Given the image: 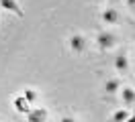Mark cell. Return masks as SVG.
<instances>
[{
  "label": "cell",
  "instance_id": "cell-1",
  "mask_svg": "<svg viewBox=\"0 0 135 122\" xmlns=\"http://www.w3.org/2000/svg\"><path fill=\"white\" fill-rule=\"evenodd\" d=\"M96 43H98V47H100L102 51L113 49V47H115V35H113V33L102 31V33H98V35H96Z\"/></svg>",
  "mask_w": 135,
  "mask_h": 122
},
{
  "label": "cell",
  "instance_id": "cell-2",
  "mask_svg": "<svg viewBox=\"0 0 135 122\" xmlns=\"http://www.w3.org/2000/svg\"><path fill=\"white\" fill-rule=\"evenodd\" d=\"M70 49L74 51V53H82L86 49V39H84V35H72L70 37Z\"/></svg>",
  "mask_w": 135,
  "mask_h": 122
},
{
  "label": "cell",
  "instance_id": "cell-3",
  "mask_svg": "<svg viewBox=\"0 0 135 122\" xmlns=\"http://www.w3.org/2000/svg\"><path fill=\"white\" fill-rule=\"evenodd\" d=\"M12 106H15V110H17L18 114H29L33 108H31V104L25 100V96H17L15 100H12Z\"/></svg>",
  "mask_w": 135,
  "mask_h": 122
},
{
  "label": "cell",
  "instance_id": "cell-4",
  "mask_svg": "<svg viewBox=\"0 0 135 122\" xmlns=\"http://www.w3.org/2000/svg\"><path fill=\"white\" fill-rule=\"evenodd\" d=\"M47 120V110L43 108H33L27 114V122H45Z\"/></svg>",
  "mask_w": 135,
  "mask_h": 122
},
{
  "label": "cell",
  "instance_id": "cell-5",
  "mask_svg": "<svg viewBox=\"0 0 135 122\" xmlns=\"http://www.w3.org/2000/svg\"><path fill=\"white\" fill-rule=\"evenodd\" d=\"M0 6L4 8V10H10L12 14L23 16V10H21V6H18L17 0H0Z\"/></svg>",
  "mask_w": 135,
  "mask_h": 122
},
{
  "label": "cell",
  "instance_id": "cell-6",
  "mask_svg": "<svg viewBox=\"0 0 135 122\" xmlns=\"http://www.w3.org/2000/svg\"><path fill=\"white\" fill-rule=\"evenodd\" d=\"M115 69L121 73H125L127 69H129V59H127L125 53H119L117 57H115Z\"/></svg>",
  "mask_w": 135,
  "mask_h": 122
},
{
  "label": "cell",
  "instance_id": "cell-7",
  "mask_svg": "<svg viewBox=\"0 0 135 122\" xmlns=\"http://www.w3.org/2000/svg\"><path fill=\"white\" fill-rule=\"evenodd\" d=\"M102 20L107 24H115V23H119V12L115 10V8H107L104 12H102Z\"/></svg>",
  "mask_w": 135,
  "mask_h": 122
},
{
  "label": "cell",
  "instance_id": "cell-8",
  "mask_svg": "<svg viewBox=\"0 0 135 122\" xmlns=\"http://www.w3.org/2000/svg\"><path fill=\"white\" fill-rule=\"evenodd\" d=\"M121 98H123V102H125V104H135V89H131V88H123V92H121Z\"/></svg>",
  "mask_w": 135,
  "mask_h": 122
},
{
  "label": "cell",
  "instance_id": "cell-9",
  "mask_svg": "<svg viewBox=\"0 0 135 122\" xmlns=\"http://www.w3.org/2000/svg\"><path fill=\"white\" fill-rule=\"evenodd\" d=\"M129 116H131V114L121 108V110H117V112L113 114V120H110V122H127V118H129Z\"/></svg>",
  "mask_w": 135,
  "mask_h": 122
},
{
  "label": "cell",
  "instance_id": "cell-10",
  "mask_svg": "<svg viewBox=\"0 0 135 122\" xmlns=\"http://www.w3.org/2000/svg\"><path fill=\"white\" fill-rule=\"evenodd\" d=\"M119 79H109L107 83H104V92L107 94H115V92H119Z\"/></svg>",
  "mask_w": 135,
  "mask_h": 122
},
{
  "label": "cell",
  "instance_id": "cell-11",
  "mask_svg": "<svg viewBox=\"0 0 135 122\" xmlns=\"http://www.w3.org/2000/svg\"><path fill=\"white\" fill-rule=\"evenodd\" d=\"M23 96H25V100L29 102V104L37 100V94H35V89H25V94H23Z\"/></svg>",
  "mask_w": 135,
  "mask_h": 122
},
{
  "label": "cell",
  "instance_id": "cell-12",
  "mask_svg": "<svg viewBox=\"0 0 135 122\" xmlns=\"http://www.w3.org/2000/svg\"><path fill=\"white\" fill-rule=\"evenodd\" d=\"M59 122H76V120H74L72 116H64V118H61V120H59Z\"/></svg>",
  "mask_w": 135,
  "mask_h": 122
},
{
  "label": "cell",
  "instance_id": "cell-13",
  "mask_svg": "<svg viewBox=\"0 0 135 122\" xmlns=\"http://www.w3.org/2000/svg\"><path fill=\"white\" fill-rule=\"evenodd\" d=\"M125 2H127V4H129L131 8H135V0H125Z\"/></svg>",
  "mask_w": 135,
  "mask_h": 122
},
{
  "label": "cell",
  "instance_id": "cell-14",
  "mask_svg": "<svg viewBox=\"0 0 135 122\" xmlns=\"http://www.w3.org/2000/svg\"><path fill=\"white\" fill-rule=\"evenodd\" d=\"M127 122H135V114H131V116L127 118Z\"/></svg>",
  "mask_w": 135,
  "mask_h": 122
},
{
  "label": "cell",
  "instance_id": "cell-15",
  "mask_svg": "<svg viewBox=\"0 0 135 122\" xmlns=\"http://www.w3.org/2000/svg\"><path fill=\"white\" fill-rule=\"evenodd\" d=\"M96 2H102V0H96Z\"/></svg>",
  "mask_w": 135,
  "mask_h": 122
}]
</instances>
